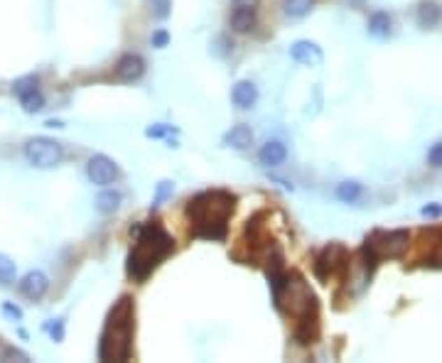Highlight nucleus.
<instances>
[{
    "mask_svg": "<svg viewBox=\"0 0 442 363\" xmlns=\"http://www.w3.org/2000/svg\"><path fill=\"white\" fill-rule=\"evenodd\" d=\"M234 204H236L234 194H229L224 190H211L197 194L187 204V219L192 221L194 236L211 241L224 239L229 229V219L234 214Z\"/></svg>",
    "mask_w": 442,
    "mask_h": 363,
    "instance_id": "f257e3e1",
    "label": "nucleus"
},
{
    "mask_svg": "<svg viewBox=\"0 0 442 363\" xmlns=\"http://www.w3.org/2000/svg\"><path fill=\"white\" fill-rule=\"evenodd\" d=\"M133 319H136V307H133L131 297H121L110 307L99 343L101 361H128L131 358L133 329H136Z\"/></svg>",
    "mask_w": 442,
    "mask_h": 363,
    "instance_id": "f03ea898",
    "label": "nucleus"
},
{
    "mask_svg": "<svg viewBox=\"0 0 442 363\" xmlns=\"http://www.w3.org/2000/svg\"><path fill=\"white\" fill-rule=\"evenodd\" d=\"M172 239L160 224L136 226V245L128 255V275L138 283L148 278L172 253Z\"/></svg>",
    "mask_w": 442,
    "mask_h": 363,
    "instance_id": "7ed1b4c3",
    "label": "nucleus"
},
{
    "mask_svg": "<svg viewBox=\"0 0 442 363\" xmlns=\"http://www.w3.org/2000/svg\"><path fill=\"white\" fill-rule=\"evenodd\" d=\"M408 243H411V234L406 229L398 231H373L371 236H366L364 241V263H366V270H373V265L381 263L386 258H401L408 250Z\"/></svg>",
    "mask_w": 442,
    "mask_h": 363,
    "instance_id": "20e7f679",
    "label": "nucleus"
},
{
    "mask_svg": "<svg viewBox=\"0 0 442 363\" xmlns=\"http://www.w3.org/2000/svg\"><path fill=\"white\" fill-rule=\"evenodd\" d=\"M64 157V150L57 143L55 138H45V135H37L25 143V159L37 169H52L62 162Z\"/></svg>",
    "mask_w": 442,
    "mask_h": 363,
    "instance_id": "39448f33",
    "label": "nucleus"
},
{
    "mask_svg": "<svg viewBox=\"0 0 442 363\" xmlns=\"http://www.w3.org/2000/svg\"><path fill=\"white\" fill-rule=\"evenodd\" d=\"M349 265V253L342 243H329L320 255L315 258V275L320 280H329L332 275H337L339 270Z\"/></svg>",
    "mask_w": 442,
    "mask_h": 363,
    "instance_id": "423d86ee",
    "label": "nucleus"
},
{
    "mask_svg": "<svg viewBox=\"0 0 442 363\" xmlns=\"http://www.w3.org/2000/svg\"><path fill=\"white\" fill-rule=\"evenodd\" d=\"M13 94L20 99V106L27 113H40L45 108V94L40 89V79L37 76H22L13 84Z\"/></svg>",
    "mask_w": 442,
    "mask_h": 363,
    "instance_id": "0eeeda50",
    "label": "nucleus"
},
{
    "mask_svg": "<svg viewBox=\"0 0 442 363\" xmlns=\"http://www.w3.org/2000/svg\"><path fill=\"white\" fill-rule=\"evenodd\" d=\"M261 0H231V27L236 32H251L258 20Z\"/></svg>",
    "mask_w": 442,
    "mask_h": 363,
    "instance_id": "6e6552de",
    "label": "nucleus"
},
{
    "mask_svg": "<svg viewBox=\"0 0 442 363\" xmlns=\"http://www.w3.org/2000/svg\"><path fill=\"white\" fill-rule=\"evenodd\" d=\"M86 174H89V179L96 187H108L118 177V167L106 155H94V157H89V164H86Z\"/></svg>",
    "mask_w": 442,
    "mask_h": 363,
    "instance_id": "1a4fd4ad",
    "label": "nucleus"
},
{
    "mask_svg": "<svg viewBox=\"0 0 442 363\" xmlns=\"http://www.w3.org/2000/svg\"><path fill=\"white\" fill-rule=\"evenodd\" d=\"M17 290H20L22 297H27L30 302H40L47 294V290H50V280H47V275L42 273V270H30V273L17 283Z\"/></svg>",
    "mask_w": 442,
    "mask_h": 363,
    "instance_id": "9d476101",
    "label": "nucleus"
},
{
    "mask_svg": "<svg viewBox=\"0 0 442 363\" xmlns=\"http://www.w3.org/2000/svg\"><path fill=\"white\" fill-rule=\"evenodd\" d=\"M145 71V62L141 55H123L116 64V79L121 81H136Z\"/></svg>",
    "mask_w": 442,
    "mask_h": 363,
    "instance_id": "9b49d317",
    "label": "nucleus"
},
{
    "mask_svg": "<svg viewBox=\"0 0 442 363\" xmlns=\"http://www.w3.org/2000/svg\"><path fill=\"white\" fill-rule=\"evenodd\" d=\"M290 57L297 62V64H305V66H317L322 64V50L315 45V42H307L300 40L290 47Z\"/></svg>",
    "mask_w": 442,
    "mask_h": 363,
    "instance_id": "f8f14e48",
    "label": "nucleus"
},
{
    "mask_svg": "<svg viewBox=\"0 0 442 363\" xmlns=\"http://www.w3.org/2000/svg\"><path fill=\"white\" fill-rule=\"evenodd\" d=\"M287 157V148L280 143V140H271V143H266L261 148V152H258V159H261V164H266V167H278V164H283Z\"/></svg>",
    "mask_w": 442,
    "mask_h": 363,
    "instance_id": "ddd939ff",
    "label": "nucleus"
},
{
    "mask_svg": "<svg viewBox=\"0 0 442 363\" xmlns=\"http://www.w3.org/2000/svg\"><path fill=\"white\" fill-rule=\"evenodd\" d=\"M231 99H234V104L238 106V108H253V104L258 101V89H256V84L253 81H238L236 86H234V91H231Z\"/></svg>",
    "mask_w": 442,
    "mask_h": 363,
    "instance_id": "4468645a",
    "label": "nucleus"
},
{
    "mask_svg": "<svg viewBox=\"0 0 442 363\" xmlns=\"http://www.w3.org/2000/svg\"><path fill=\"white\" fill-rule=\"evenodd\" d=\"M442 20V8L432 0H422L420 8H418V25L420 27H435Z\"/></svg>",
    "mask_w": 442,
    "mask_h": 363,
    "instance_id": "2eb2a0df",
    "label": "nucleus"
},
{
    "mask_svg": "<svg viewBox=\"0 0 442 363\" xmlns=\"http://www.w3.org/2000/svg\"><path fill=\"white\" fill-rule=\"evenodd\" d=\"M224 143L231 145V148H236V150L251 148V143H253L251 128H248V125H234V128L229 130L227 135H224Z\"/></svg>",
    "mask_w": 442,
    "mask_h": 363,
    "instance_id": "dca6fc26",
    "label": "nucleus"
},
{
    "mask_svg": "<svg viewBox=\"0 0 442 363\" xmlns=\"http://www.w3.org/2000/svg\"><path fill=\"white\" fill-rule=\"evenodd\" d=\"M369 35L376 37V40H386L391 35V15L388 13H373L371 20H369Z\"/></svg>",
    "mask_w": 442,
    "mask_h": 363,
    "instance_id": "f3484780",
    "label": "nucleus"
},
{
    "mask_svg": "<svg viewBox=\"0 0 442 363\" xmlns=\"http://www.w3.org/2000/svg\"><path fill=\"white\" fill-rule=\"evenodd\" d=\"M362 194H364V187L359 185V182H354V179L342 182V185L337 187V199L344 201V204H357V201L362 199Z\"/></svg>",
    "mask_w": 442,
    "mask_h": 363,
    "instance_id": "a211bd4d",
    "label": "nucleus"
},
{
    "mask_svg": "<svg viewBox=\"0 0 442 363\" xmlns=\"http://www.w3.org/2000/svg\"><path fill=\"white\" fill-rule=\"evenodd\" d=\"M315 0H283V13L287 17H305L307 13H312Z\"/></svg>",
    "mask_w": 442,
    "mask_h": 363,
    "instance_id": "6ab92c4d",
    "label": "nucleus"
},
{
    "mask_svg": "<svg viewBox=\"0 0 442 363\" xmlns=\"http://www.w3.org/2000/svg\"><path fill=\"white\" fill-rule=\"evenodd\" d=\"M118 204H121V194L113 190H106L96 197V209H99L101 214H113V211L118 209Z\"/></svg>",
    "mask_w": 442,
    "mask_h": 363,
    "instance_id": "aec40b11",
    "label": "nucleus"
},
{
    "mask_svg": "<svg viewBox=\"0 0 442 363\" xmlns=\"http://www.w3.org/2000/svg\"><path fill=\"white\" fill-rule=\"evenodd\" d=\"M17 278V265L13 258L0 253V285H13Z\"/></svg>",
    "mask_w": 442,
    "mask_h": 363,
    "instance_id": "412c9836",
    "label": "nucleus"
},
{
    "mask_svg": "<svg viewBox=\"0 0 442 363\" xmlns=\"http://www.w3.org/2000/svg\"><path fill=\"white\" fill-rule=\"evenodd\" d=\"M10 358H15V361H22V363L30 361V356H27L25 351H20V348H15V346H10V348H6V351H3V361H10Z\"/></svg>",
    "mask_w": 442,
    "mask_h": 363,
    "instance_id": "4be33fe9",
    "label": "nucleus"
},
{
    "mask_svg": "<svg viewBox=\"0 0 442 363\" xmlns=\"http://www.w3.org/2000/svg\"><path fill=\"white\" fill-rule=\"evenodd\" d=\"M427 162H430L432 167H442V143L432 145L430 152H427Z\"/></svg>",
    "mask_w": 442,
    "mask_h": 363,
    "instance_id": "5701e85b",
    "label": "nucleus"
},
{
    "mask_svg": "<svg viewBox=\"0 0 442 363\" xmlns=\"http://www.w3.org/2000/svg\"><path fill=\"white\" fill-rule=\"evenodd\" d=\"M3 314H6V317H10L13 322H20V319H22V309L17 307V304H13V302H3Z\"/></svg>",
    "mask_w": 442,
    "mask_h": 363,
    "instance_id": "b1692460",
    "label": "nucleus"
},
{
    "mask_svg": "<svg viewBox=\"0 0 442 363\" xmlns=\"http://www.w3.org/2000/svg\"><path fill=\"white\" fill-rule=\"evenodd\" d=\"M152 8H155V10H152L155 17H160V20L170 15V0H152Z\"/></svg>",
    "mask_w": 442,
    "mask_h": 363,
    "instance_id": "393cba45",
    "label": "nucleus"
},
{
    "mask_svg": "<svg viewBox=\"0 0 442 363\" xmlns=\"http://www.w3.org/2000/svg\"><path fill=\"white\" fill-rule=\"evenodd\" d=\"M45 332H50V336H52V339L62 341V336H64V332H62V319H57L55 324H45Z\"/></svg>",
    "mask_w": 442,
    "mask_h": 363,
    "instance_id": "a878e982",
    "label": "nucleus"
},
{
    "mask_svg": "<svg viewBox=\"0 0 442 363\" xmlns=\"http://www.w3.org/2000/svg\"><path fill=\"white\" fill-rule=\"evenodd\" d=\"M167 133H170V128H167V125H162V123L150 125V128L145 130L148 138H162V135H167Z\"/></svg>",
    "mask_w": 442,
    "mask_h": 363,
    "instance_id": "bb28decb",
    "label": "nucleus"
},
{
    "mask_svg": "<svg viewBox=\"0 0 442 363\" xmlns=\"http://www.w3.org/2000/svg\"><path fill=\"white\" fill-rule=\"evenodd\" d=\"M420 214H422V216H427V219H437V216L442 214V206H440V204H427V206H422Z\"/></svg>",
    "mask_w": 442,
    "mask_h": 363,
    "instance_id": "cd10ccee",
    "label": "nucleus"
},
{
    "mask_svg": "<svg viewBox=\"0 0 442 363\" xmlns=\"http://www.w3.org/2000/svg\"><path fill=\"white\" fill-rule=\"evenodd\" d=\"M167 42H170V35H167L165 30H160V32H155V35H152V47H167Z\"/></svg>",
    "mask_w": 442,
    "mask_h": 363,
    "instance_id": "c85d7f7f",
    "label": "nucleus"
},
{
    "mask_svg": "<svg viewBox=\"0 0 442 363\" xmlns=\"http://www.w3.org/2000/svg\"><path fill=\"white\" fill-rule=\"evenodd\" d=\"M170 190H172V185H170V182H162V185H160V190H157V199H155V206L160 204L162 199H165V197H167V192H170Z\"/></svg>",
    "mask_w": 442,
    "mask_h": 363,
    "instance_id": "c756f323",
    "label": "nucleus"
}]
</instances>
